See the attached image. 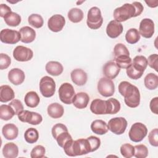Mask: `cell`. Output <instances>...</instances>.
Segmentation results:
<instances>
[{
  "label": "cell",
  "instance_id": "cell-20",
  "mask_svg": "<svg viewBox=\"0 0 158 158\" xmlns=\"http://www.w3.org/2000/svg\"><path fill=\"white\" fill-rule=\"evenodd\" d=\"M25 78V73L19 68H14L8 73V79L14 85L22 84L24 81Z\"/></svg>",
  "mask_w": 158,
  "mask_h": 158
},
{
  "label": "cell",
  "instance_id": "cell-48",
  "mask_svg": "<svg viewBox=\"0 0 158 158\" xmlns=\"http://www.w3.org/2000/svg\"><path fill=\"white\" fill-rule=\"evenodd\" d=\"M9 105L12 108L15 115H18L21 111L23 110V106L22 102L19 99H14L12 100Z\"/></svg>",
  "mask_w": 158,
  "mask_h": 158
},
{
  "label": "cell",
  "instance_id": "cell-29",
  "mask_svg": "<svg viewBox=\"0 0 158 158\" xmlns=\"http://www.w3.org/2000/svg\"><path fill=\"white\" fill-rule=\"evenodd\" d=\"M24 101L27 106L31 108H34L38 106L40 103V99L38 94L35 91H31L28 92L25 94Z\"/></svg>",
  "mask_w": 158,
  "mask_h": 158
},
{
  "label": "cell",
  "instance_id": "cell-10",
  "mask_svg": "<svg viewBox=\"0 0 158 158\" xmlns=\"http://www.w3.org/2000/svg\"><path fill=\"white\" fill-rule=\"evenodd\" d=\"M98 91L104 97L111 96L115 92L114 83L112 80L106 77H102L98 81Z\"/></svg>",
  "mask_w": 158,
  "mask_h": 158
},
{
  "label": "cell",
  "instance_id": "cell-35",
  "mask_svg": "<svg viewBox=\"0 0 158 158\" xmlns=\"http://www.w3.org/2000/svg\"><path fill=\"white\" fill-rule=\"evenodd\" d=\"M15 115L12 108L8 104H2L0 106V118L3 120H9Z\"/></svg>",
  "mask_w": 158,
  "mask_h": 158
},
{
  "label": "cell",
  "instance_id": "cell-21",
  "mask_svg": "<svg viewBox=\"0 0 158 158\" xmlns=\"http://www.w3.org/2000/svg\"><path fill=\"white\" fill-rule=\"evenodd\" d=\"M89 101V96L86 93L79 92L75 94L72 103L76 108L82 109L87 107Z\"/></svg>",
  "mask_w": 158,
  "mask_h": 158
},
{
  "label": "cell",
  "instance_id": "cell-46",
  "mask_svg": "<svg viewBox=\"0 0 158 158\" xmlns=\"http://www.w3.org/2000/svg\"><path fill=\"white\" fill-rule=\"evenodd\" d=\"M11 63L10 57L6 54H0V69H6L9 67Z\"/></svg>",
  "mask_w": 158,
  "mask_h": 158
},
{
  "label": "cell",
  "instance_id": "cell-5",
  "mask_svg": "<svg viewBox=\"0 0 158 158\" xmlns=\"http://www.w3.org/2000/svg\"><path fill=\"white\" fill-rule=\"evenodd\" d=\"M103 23V18L101 11L97 7H92L88 12L86 24L88 27L93 30L99 28Z\"/></svg>",
  "mask_w": 158,
  "mask_h": 158
},
{
  "label": "cell",
  "instance_id": "cell-44",
  "mask_svg": "<svg viewBox=\"0 0 158 158\" xmlns=\"http://www.w3.org/2000/svg\"><path fill=\"white\" fill-rule=\"evenodd\" d=\"M45 148L41 145H36L35 146L30 152L31 158H42L45 156Z\"/></svg>",
  "mask_w": 158,
  "mask_h": 158
},
{
  "label": "cell",
  "instance_id": "cell-31",
  "mask_svg": "<svg viewBox=\"0 0 158 158\" xmlns=\"http://www.w3.org/2000/svg\"><path fill=\"white\" fill-rule=\"evenodd\" d=\"M6 23L10 27H17L21 22V17L17 13L10 12L4 17Z\"/></svg>",
  "mask_w": 158,
  "mask_h": 158
},
{
  "label": "cell",
  "instance_id": "cell-33",
  "mask_svg": "<svg viewBox=\"0 0 158 158\" xmlns=\"http://www.w3.org/2000/svg\"><path fill=\"white\" fill-rule=\"evenodd\" d=\"M131 64L137 70L144 72L148 66V60L143 56H136L133 58Z\"/></svg>",
  "mask_w": 158,
  "mask_h": 158
},
{
  "label": "cell",
  "instance_id": "cell-6",
  "mask_svg": "<svg viewBox=\"0 0 158 158\" xmlns=\"http://www.w3.org/2000/svg\"><path fill=\"white\" fill-rule=\"evenodd\" d=\"M147 133L146 126L141 122H136L131 125L128 136L131 141L138 143L141 141L146 137Z\"/></svg>",
  "mask_w": 158,
  "mask_h": 158
},
{
  "label": "cell",
  "instance_id": "cell-23",
  "mask_svg": "<svg viewBox=\"0 0 158 158\" xmlns=\"http://www.w3.org/2000/svg\"><path fill=\"white\" fill-rule=\"evenodd\" d=\"M2 133L6 139L12 140L17 137L19 129L13 123H7L2 127Z\"/></svg>",
  "mask_w": 158,
  "mask_h": 158
},
{
  "label": "cell",
  "instance_id": "cell-32",
  "mask_svg": "<svg viewBox=\"0 0 158 158\" xmlns=\"http://www.w3.org/2000/svg\"><path fill=\"white\" fill-rule=\"evenodd\" d=\"M83 12L81 9L77 7L72 8L68 12V18L73 23H78L83 19Z\"/></svg>",
  "mask_w": 158,
  "mask_h": 158
},
{
  "label": "cell",
  "instance_id": "cell-27",
  "mask_svg": "<svg viewBox=\"0 0 158 158\" xmlns=\"http://www.w3.org/2000/svg\"><path fill=\"white\" fill-rule=\"evenodd\" d=\"M15 98V93L12 88L9 85H1L0 86V101L7 102L13 100Z\"/></svg>",
  "mask_w": 158,
  "mask_h": 158
},
{
  "label": "cell",
  "instance_id": "cell-7",
  "mask_svg": "<svg viewBox=\"0 0 158 158\" xmlns=\"http://www.w3.org/2000/svg\"><path fill=\"white\" fill-rule=\"evenodd\" d=\"M40 90L45 98L52 96L56 91V83L54 79L49 76L42 77L40 81Z\"/></svg>",
  "mask_w": 158,
  "mask_h": 158
},
{
  "label": "cell",
  "instance_id": "cell-8",
  "mask_svg": "<svg viewBox=\"0 0 158 158\" xmlns=\"http://www.w3.org/2000/svg\"><path fill=\"white\" fill-rule=\"evenodd\" d=\"M59 96L60 100L65 104H70L75 95L73 86L69 83H62L59 89Z\"/></svg>",
  "mask_w": 158,
  "mask_h": 158
},
{
  "label": "cell",
  "instance_id": "cell-24",
  "mask_svg": "<svg viewBox=\"0 0 158 158\" xmlns=\"http://www.w3.org/2000/svg\"><path fill=\"white\" fill-rule=\"evenodd\" d=\"M91 131L97 135H102L109 130L107 123L102 120H95L92 122L91 124Z\"/></svg>",
  "mask_w": 158,
  "mask_h": 158
},
{
  "label": "cell",
  "instance_id": "cell-2",
  "mask_svg": "<svg viewBox=\"0 0 158 158\" xmlns=\"http://www.w3.org/2000/svg\"><path fill=\"white\" fill-rule=\"evenodd\" d=\"M118 92L124 97L125 104L131 108H135L140 103V93L138 88L127 81H123L118 85Z\"/></svg>",
  "mask_w": 158,
  "mask_h": 158
},
{
  "label": "cell",
  "instance_id": "cell-38",
  "mask_svg": "<svg viewBox=\"0 0 158 158\" xmlns=\"http://www.w3.org/2000/svg\"><path fill=\"white\" fill-rule=\"evenodd\" d=\"M114 61L120 69H127L132 63V59L130 56L123 55L114 58Z\"/></svg>",
  "mask_w": 158,
  "mask_h": 158
},
{
  "label": "cell",
  "instance_id": "cell-41",
  "mask_svg": "<svg viewBox=\"0 0 158 158\" xmlns=\"http://www.w3.org/2000/svg\"><path fill=\"white\" fill-rule=\"evenodd\" d=\"M134 156L136 158H145L148 155V148L144 144H138L134 146Z\"/></svg>",
  "mask_w": 158,
  "mask_h": 158
},
{
  "label": "cell",
  "instance_id": "cell-34",
  "mask_svg": "<svg viewBox=\"0 0 158 158\" xmlns=\"http://www.w3.org/2000/svg\"><path fill=\"white\" fill-rule=\"evenodd\" d=\"M125 40L129 44H135L140 40V34L139 31L135 28L129 29L125 34Z\"/></svg>",
  "mask_w": 158,
  "mask_h": 158
},
{
  "label": "cell",
  "instance_id": "cell-25",
  "mask_svg": "<svg viewBox=\"0 0 158 158\" xmlns=\"http://www.w3.org/2000/svg\"><path fill=\"white\" fill-rule=\"evenodd\" d=\"M47 112L51 118H59L63 115L64 109L61 104L57 102H54L48 106Z\"/></svg>",
  "mask_w": 158,
  "mask_h": 158
},
{
  "label": "cell",
  "instance_id": "cell-14",
  "mask_svg": "<svg viewBox=\"0 0 158 158\" xmlns=\"http://www.w3.org/2000/svg\"><path fill=\"white\" fill-rule=\"evenodd\" d=\"M140 35L145 38H150L154 33V23L152 20L145 18L141 20L139 27Z\"/></svg>",
  "mask_w": 158,
  "mask_h": 158
},
{
  "label": "cell",
  "instance_id": "cell-4",
  "mask_svg": "<svg viewBox=\"0 0 158 158\" xmlns=\"http://www.w3.org/2000/svg\"><path fill=\"white\" fill-rule=\"evenodd\" d=\"M53 138L56 140L58 145L63 148L65 143L70 139H72V136L69 133L67 127L62 123H57L54 125L51 130Z\"/></svg>",
  "mask_w": 158,
  "mask_h": 158
},
{
  "label": "cell",
  "instance_id": "cell-9",
  "mask_svg": "<svg viewBox=\"0 0 158 158\" xmlns=\"http://www.w3.org/2000/svg\"><path fill=\"white\" fill-rule=\"evenodd\" d=\"M127 125V120L122 117L112 118L109 120L107 124L109 130L117 135H122L125 131Z\"/></svg>",
  "mask_w": 158,
  "mask_h": 158
},
{
  "label": "cell",
  "instance_id": "cell-1",
  "mask_svg": "<svg viewBox=\"0 0 158 158\" xmlns=\"http://www.w3.org/2000/svg\"><path fill=\"white\" fill-rule=\"evenodd\" d=\"M143 9V6L139 2L134 1L131 4L125 3L114 10V18L115 21L120 23L131 17L139 16Z\"/></svg>",
  "mask_w": 158,
  "mask_h": 158
},
{
  "label": "cell",
  "instance_id": "cell-50",
  "mask_svg": "<svg viewBox=\"0 0 158 158\" xmlns=\"http://www.w3.org/2000/svg\"><path fill=\"white\" fill-rule=\"evenodd\" d=\"M149 107L152 113L156 115L158 114V97H155L151 99Z\"/></svg>",
  "mask_w": 158,
  "mask_h": 158
},
{
  "label": "cell",
  "instance_id": "cell-47",
  "mask_svg": "<svg viewBox=\"0 0 158 158\" xmlns=\"http://www.w3.org/2000/svg\"><path fill=\"white\" fill-rule=\"evenodd\" d=\"M149 143L151 145L157 147L158 146V129L154 128L152 130L148 135Z\"/></svg>",
  "mask_w": 158,
  "mask_h": 158
},
{
  "label": "cell",
  "instance_id": "cell-17",
  "mask_svg": "<svg viewBox=\"0 0 158 158\" xmlns=\"http://www.w3.org/2000/svg\"><path fill=\"white\" fill-rule=\"evenodd\" d=\"M120 69L117 66L114 60H109L102 67V72L104 75L110 80L114 79L119 73Z\"/></svg>",
  "mask_w": 158,
  "mask_h": 158
},
{
  "label": "cell",
  "instance_id": "cell-37",
  "mask_svg": "<svg viewBox=\"0 0 158 158\" xmlns=\"http://www.w3.org/2000/svg\"><path fill=\"white\" fill-rule=\"evenodd\" d=\"M29 24L36 28H40L43 27L44 20L42 16L38 14H32L28 18Z\"/></svg>",
  "mask_w": 158,
  "mask_h": 158
},
{
  "label": "cell",
  "instance_id": "cell-11",
  "mask_svg": "<svg viewBox=\"0 0 158 158\" xmlns=\"http://www.w3.org/2000/svg\"><path fill=\"white\" fill-rule=\"evenodd\" d=\"M17 116L19 120L21 122L28 123L33 125H38L43 121V117L41 114L27 110H23L17 115Z\"/></svg>",
  "mask_w": 158,
  "mask_h": 158
},
{
  "label": "cell",
  "instance_id": "cell-19",
  "mask_svg": "<svg viewBox=\"0 0 158 158\" xmlns=\"http://www.w3.org/2000/svg\"><path fill=\"white\" fill-rule=\"evenodd\" d=\"M72 81L77 86H83L88 80L87 73L81 69H75L70 73Z\"/></svg>",
  "mask_w": 158,
  "mask_h": 158
},
{
  "label": "cell",
  "instance_id": "cell-18",
  "mask_svg": "<svg viewBox=\"0 0 158 158\" xmlns=\"http://www.w3.org/2000/svg\"><path fill=\"white\" fill-rule=\"evenodd\" d=\"M123 25L121 23L111 20L107 24L106 27V33L107 36L111 38H116L123 32Z\"/></svg>",
  "mask_w": 158,
  "mask_h": 158
},
{
  "label": "cell",
  "instance_id": "cell-13",
  "mask_svg": "<svg viewBox=\"0 0 158 158\" xmlns=\"http://www.w3.org/2000/svg\"><path fill=\"white\" fill-rule=\"evenodd\" d=\"M33 56V51L23 46H17L13 51L14 58L19 62H27L30 60Z\"/></svg>",
  "mask_w": 158,
  "mask_h": 158
},
{
  "label": "cell",
  "instance_id": "cell-30",
  "mask_svg": "<svg viewBox=\"0 0 158 158\" xmlns=\"http://www.w3.org/2000/svg\"><path fill=\"white\" fill-rule=\"evenodd\" d=\"M145 86L149 90H154L158 86V76L153 73H149L146 75L144 79Z\"/></svg>",
  "mask_w": 158,
  "mask_h": 158
},
{
  "label": "cell",
  "instance_id": "cell-43",
  "mask_svg": "<svg viewBox=\"0 0 158 158\" xmlns=\"http://www.w3.org/2000/svg\"><path fill=\"white\" fill-rule=\"evenodd\" d=\"M126 72L127 74V76L133 80H138L139 78H140L143 73V72H141L138 70H137L136 69H135L132 64H131L129 67H128L126 69Z\"/></svg>",
  "mask_w": 158,
  "mask_h": 158
},
{
  "label": "cell",
  "instance_id": "cell-45",
  "mask_svg": "<svg viewBox=\"0 0 158 158\" xmlns=\"http://www.w3.org/2000/svg\"><path fill=\"white\" fill-rule=\"evenodd\" d=\"M89 143L91 152L96 151L101 145V140L99 138L94 136H90L86 138Z\"/></svg>",
  "mask_w": 158,
  "mask_h": 158
},
{
  "label": "cell",
  "instance_id": "cell-22",
  "mask_svg": "<svg viewBox=\"0 0 158 158\" xmlns=\"http://www.w3.org/2000/svg\"><path fill=\"white\" fill-rule=\"evenodd\" d=\"M19 33L20 34V41L24 43H30L33 42L36 38V31L32 28L28 26L22 27Z\"/></svg>",
  "mask_w": 158,
  "mask_h": 158
},
{
  "label": "cell",
  "instance_id": "cell-36",
  "mask_svg": "<svg viewBox=\"0 0 158 158\" xmlns=\"http://www.w3.org/2000/svg\"><path fill=\"white\" fill-rule=\"evenodd\" d=\"M24 138L28 143H35L39 138V133L36 128H29L25 131Z\"/></svg>",
  "mask_w": 158,
  "mask_h": 158
},
{
  "label": "cell",
  "instance_id": "cell-28",
  "mask_svg": "<svg viewBox=\"0 0 158 158\" xmlns=\"http://www.w3.org/2000/svg\"><path fill=\"white\" fill-rule=\"evenodd\" d=\"M2 154L6 158H15L19 154L18 146L14 143H6L2 148Z\"/></svg>",
  "mask_w": 158,
  "mask_h": 158
},
{
  "label": "cell",
  "instance_id": "cell-53",
  "mask_svg": "<svg viewBox=\"0 0 158 158\" xmlns=\"http://www.w3.org/2000/svg\"><path fill=\"white\" fill-rule=\"evenodd\" d=\"M85 1H78V2H77V4H80L81 3H83V2H84Z\"/></svg>",
  "mask_w": 158,
  "mask_h": 158
},
{
  "label": "cell",
  "instance_id": "cell-49",
  "mask_svg": "<svg viewBox=\"0 0 158 158\" xmlns=\"http://www.w3.org/2000/svg\"><path fill=\"white\" fill-rule=\"evenodd\" d=\"M148 65L152 69H154L157 72V65H158V56L157 54H153L150 55L147 59Z\"/></svg>",
  "mask_w": 158,
  "mask_h": 158
},
{
  "label": "cell",
  "instance_id": "cell-52",
  "mask_svg": "<svg viewBox=\"0 0 158 158\" xmlns=\"http://www.w3.org/2000/svg\"><path fill=\"white\" fill-rule=\"evenodd\" d=\"M145 2L148 5V6L154 8L158 6V1L157 0H154V1H145Z\"/></svg>",
  "mask_w": 158,
  "mask_h": 158
},
{
  "label": "cell",
  "instance_id": "cell-3",
  "mask_svg": "<svg viewBox=\"0 0 158 158\" xmlns=\"http://www.w3.org/2000/svg\"><path fill=\"white\" fill-rule=\"evenodd\" d=\"M65 153L70 157L81 156L91 152V148L87 139L80 138L67 141L63 146Z\"/></svg>",
  "mask_w": 158,
  "mask_h": 158
},
{
  "label": "cell",
  "instance_id": "cell-42",
  "mask_svg": "<svg viewBox=\"0 0 158 158\" xmlns=\"http://www.w3.org/2000/svg\"><path fill=\"white\" fill-rule=\"evenodd\" d=\"M114 58L123 55L130 56V52L123 44L117 43L114 48Z\"/></svg>",
  "mask_w": 158,
  "mask_h": 158
},
{
  "label": "cell",
  "instance_id": "cell-15",
  "mask_svg": "<svg viewBox=\"0 0 158 158\" xmlns=\"http://www.w3.org/2000/svg\"><path fill=\"white\" fill-rule=\"evenodd\" d=\"M65 24V19L60 14L53 15L48 21V27L49 29L53 32H59L61 31Z\"/></svg>",
  "mask_w": 158,
  "mask_h": 158
},
{
  "label": "cell",
  "instance_id": "cell-16",
  "mask_svg": "<svg viewBox=\"0 0 158 158\" xmlns=\"http://www.w3.org/2000/svg\"><path fill=\"white\" fill-rule=\"evenodd\" d=\"M91 111L96 115L108 114V105L107 100L95 99L92 101L90 105Z\"/></svg>",
  "mask_w": 158,
  "mask_h": 158
},
{
  "label": "cell",
  "instance_id": "cell-40",
  "mask_svg": "<svg viewBox=\"0 0 158 158\" xmlns=\"http://www.w3.org/2000/svg\"><path fill=\"white\" fill-rule=\"evenodd\" d=\"M120 150L122 156L125 158H130L134 156V146L130 144L125 143L122 144Z\"/></svg>",
  "mask_w": 158,
  "mask_h": 158
},
{
  "label": "cell",
  "instance_id": "cell-39",
  "mask_svg": "<svg viewBox=\"0 0 158 158\" xmlns=\"http://www.w3.org/2000/svg\"><path fill=\"white\" fill-rule=\"evenodd\" d=\"M108 105V114H115L120 110V103L115 98H110L107 100Z\"/></svg>",
  "mask_w": 158,
  "mask_h": 158
},
{
  "label": "cell",
  "instance_id": "cell-26",
  "mask_svg": "<svg viewBox=\"0 0 158 158\" xmlns=\"http://www.w3.org/2000/svg\"><path fill=\"white\" fill-rule=\"evenodd\" d=\"M46 72L52 76H59L64 70L62 65L57 61H49L45 66Z\"/></svg>",
  "mask_w": 158,
  "mask_h": 158
},
{
  "label": "cell",
  "instance_id": "cell-12",
  "mask_svg": "<svg viewBox=\"0 0 158 158\" xmlns=\"http://www.w3.org/2000/svg\"><path fill=\"white\" fill-rule=\"evenodd\" d=\"M0 40L4 43L14 44L21 40V36L19 31L9 28H5L0 32Z\"/></svg>",
  "mask_w": 158,
  "mask_h": 158
},
{
  "label": "cell",
  "instance_id": "cell-51",
  "mask_svg": "<svg viewBox=\"0 0 158 158\" xmlns=\"http://www.w3.org/2000/svg\"><path fill=\"white\" fill-rule=\"evenodd\" d=\"M12 12L11 9L7 5L5 4H1L0 5V16L1 17H4V16L9 12Z\"/></svg>",
  "mask_w": 158,
  "mask_h": 158
}]
</instances>
